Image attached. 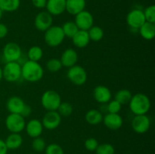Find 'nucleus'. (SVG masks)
Instances as JSON below:
<instances>
[{"mask_svg":"<svg viewBox=\"0 0 155 154\" xmlns=\"http://www.w3.org/2000/svg\"><path fill=\"white\" fill-rule=\"evenodd\" d=\"M74 23L77 26L79 30L88 31L93 26L94 18L90 12L83 10L75 15Z\"/></svg>","mask_w":155,"mask_h":154,"instance_id":"nucleus-11","label":"nucleus"},{"mask_svg":"<svg viewBox=\"0 0 155 154\" xmlns=\"http://www.w3.org/2000/svg\"><path fill=\"white\" fill-rule=\"evenodd\" d=\"M3 79V74H2V68L0 66V82L2 81V79Z\"/></svg>","mask_w":155,"mask_h":154,"instance_id":"nucleus-42","label":"nucleus"},{"mask_svg":"<svg viewBox=\"0 0 155 154\" xmlns=\"http://www.w3.org/2000/svg\"><path fill=\"white\" fill-rule=\"evenodd\" d=\"M42 56H43V51L38 45L30 47L27 52L28 60H32V61L39 62L42 58Z\"/></svg>","mask_w":155,"mask_h":154,"instance_id":"nucleus-27","label":"nucleus"},{"mask_svg":"<svg viewBox=\"0 0 155 154\" xmlns=\"http://www.w3.org/2000/svg\"><path fill=\"white\" fill-rule=\"evenodd\" d=\"M63 67L61 62L60 59L58 58H51L47 61L46 63V68L50 72H57L61 69Z\"/></svg>","mask_w":155,"mask_h":154,"instance_id":"nucleus-31","label":"nucleus"},{"mask_svg":"<svg viewBox=\"0 0 155 154\" xmlns=\"http://www.w3.org/2000/svg\"><path fill=\"white\" fill-rule=\"evenodd\" d=\"M53 24V16L47 11L39 12L35 17L34 25L39 31L45 32Z\"/></svg>","mask_w":155,"mask_h":154,"instance_id":"nucleus-10","label":"nucleus"},{"mask_svg":"<svg viewBox=\"0 0 155 154\" xmlns=\"http://www.w3.org/2000/svg\"><path fill=\"white\" fill-rule=\"evenodd\" d=\"M102 122L106 128L110 130H118L123 126L124 119L119 113H109L103 116Z\"/></svg>","mask_w":155,"mask_h":154,"instance_id":"nucleus-14","label":"nucleus"},{"mask_svg":"<svg viewBox=\"0 0 155 154\" xmlns=\"http://www.w3.org/2000/svg\"><path fill=\"white\" fill-rule=\"evenodd\" d=\"M21 0H0V8L3 12H13L18 10Z\"/></svg>","mask_w":155,"mask_h":154,"instance_id":"nucleus-25","label":"nucleus"},{"mask_svg":"<svg viewBox=\"0 0 155 154\" xmlns=\"http://www.w3.org/2000/svg\"><path fill=\"white\" fill-rule=\"evenodd\" d=\"M143 12L146 22L155 24V6L154 5L147 7Z\"/></svg>","mask_w":155,"mask_h":154,"instance_id":"nucleus-34","label":"nucleus"},{"mask_svg":"<svg viewBox=\"0 0 155 154\" xmlns=\"http://www.w3.org/2000/svg\"><path fill=\"white\" fill-rule=\"evenodd\" d=\"M61 102V95L54 90L45 91L41 97V104L47 111L57 110Z\"/></svg>","mask_w":155,"mask_h":154,"instance_id":"nucleus-4","label":"nucleus"},{"mask_svg":"<svg viewBox=\"0 0 155 154\" xmlns=\"http://www.w3.org/2000/svg\"><path fill=\"white\" fill-rule=\"evenodd\" d=\"M60 60L62 66L70 68L77 64L78 61V54L73 48H68L63 51Z\"/></svg>","mask_w":155,"mask_h":154,"instance_id":"nucleus-19","label":"nucleus"},{"mask_svg":"<svg viewBox=\"0 0 155 154\" xmlns=\"http://www.w3.org/2000/svg\"><path fill=\"white\" fill-rule=\"evenodd\" d=\"M129 105L130 110L135 116L146 115L151 109V100L145 94L137 93L133 95Z\"/></svg>","mask_w":155,"mask_h":154,"instance_id":"nucleus-2","label":"nucleus"},{"mask_svg":"<svg viewBox=\"0 0 155 154\" xmlns=\"http://www.w3.org/2000/svg\"><path fill=\"white\" fill-rule=\"evenodd\" d=\"M71 39H72L74 45L78 48H85L89 45L90 42L88 31H85V30H79Z\"/></svg>","mask_w":155,"mask_h":154,"instance_id":"nucleus-21","label":"nucleus"},{"mask_svg":"<svg viewBox=\"0 0 155 154\" xmlns=\"http://www.w3.org/2000/svg\"><path fill=\"white\" fill-rule=\"evenodd\" d=\"M8 149L14 150L21 146L23 143V137L20 133H11L5 140Z\"/></svg>","mask_w":155,"mask_h":154,"instance_id":"nucleus-22","label":"nucleus"},{"mask_svg":"<svg viewBox=\"0 0 155 154\" xmlns=\"http://www.w3.org/2000/svg\"><path fill=\"white\" fill-rule=\"evenodd\" d=\"M3 79L8 82H15L21 78V64L19 62H6L2 68Z\"/></svg>","mask_w":155,"mask_h":154,"instance_id":"nucleus-5","label":"nucleus"},{"mask_svg":"<svg viewBox=\"0 0 155 154\" xmlns=\"http://www.w3.org/2000/svg\"><path fill=\"white\" fill-rule=\"evenodd\" d=\"M88 34H89L90 41L93 42H99L104 37V30L101 27L98 26H92L89 30H88Z\"/></svg>","mask_w":155,"mask_h":154,"instance_id":"nucleus-28","label":"nucleus"},{"mask_svg":"<svg viewBox=\"0 0 155 154\" xmlns=\"http://www.w3.org/2000/svg\"><path fill=\"white\" fill-rule=\"evenodd\" d=\"M98 142L94 137H89V138L86 139V141L84 143L85 148L87 149L88 151H90V152H93L95 151V149H97L98 146Z\"/></svg>","mask_w":155,"mask_h":154,"instance_id":"nucleus-37","label":"nucleus"},{"mask_svg":"<svg viewBox=\"0 0 155 154\" xmlns=\"http://www.w3.org/2000/svg\"><path fill=\"white\" fill-rule=\"evenodd\" d=\"M45 8L52 16L60 15L66 11V0H47Z\"/></svg>","mask_w":155,"mask_h":154,"instance_id":"nucleus-17","label":"nucleus"},{"mask_svg":"<svg viewBox=\"0 0 155 154\" xmlns=\"http://www.w3.org/2000/svg\"><path fill=\"white\" fill-rule=\"evenodd\" d=\"M133 97V94L128 89H120L116 93L114 100L119 102L121 105L128 104Z\"/></svg>","mask_w":155,"mask_h":154,"instance_id":"nucleus-26","label":"nucleus"},{"mask_svg":"<svg viewBox=\"0 0 155 154\" xmlns=\"http://www.w3.org/2000/svg\"><path fill=\"white\" fill-rule=\"evenodd\" d=\"M42 124L44 128L47 130H54L58 128L61 122V116L57 110L47 111L42 119Z\"/></svg>","mask_w":155,"mask_h":154,"instance_id":"nucleus-13","label":"nucleus"},{"mask_svg":"<svg viewBox=\"0 0 155 154\" xmlns=\"http://www.w3.org/2000/svg\"><path fill=\"white\" fill-rule=\"evenodd\" d=\"M24 100L18 96L11 97L6 103V108L10 113L21 114L25 107Z\"/></svg>","mask_w":155,"mask_h":154,"instance_id":"nucleus-18","label":"nucleus"},{"mask_svg":"<svg viewBox=\"0 0 155 154\" xmlns=\"http://www.w3.org/2000/svg\"><path fill=\"white\" fill-rule=\"evenodd\" d=\"M32 149L35 151V152H40L45 150V147H46V143H45V140L42 137H38L33 138V141H32Z\"/></svg>","mask_w":155,"mask_h":154,"instance_id":"nucleus-32","label":"nucleus"},{"mask_svg":"<svg viewBox=\"0 0 155 154\" xmlns=\"http://www.w3.org/2000/svg\"><path fill=\"white\" fill-rule=\"evenodd\" d=\"M86 0H66V11L71 15H77L86 8Z\"/></svg>","mask_w":155,"mask_h":154,"instance_id":"nucleus-20","label":"nucleus"},{"mask_svg":"<svg viewBox=\"0 0 155 154\" xmlns=\"http://www.w3.org/2000/svg\"><path fill=\"white\" fill-rule=\"evenodd\" d=\"M107 104V111L109 113H119L122 109V105L116 100H110Z\"/></svg>","mask_w":155,"mask_h":154,"instance_id":"nucleus-35","label":"nucleus"},{"mask_svg":"<svg viewBox=\"0 0 155 154\" xmlns=\"http://www.w3.org/2000/svg\"><path fill=\"white\" fill-rule=\"evenodd\" d=\"M103 114L100 110L96 109H92L86 112L85 115V119L86 122L91 125H97L101 123L103 121Z\"/></svg>","mask_w":155,"mask_h":154,"instance_id":"nucleus-23","label":"nucleus"},{"mask_svg":"<svg viewBox=\"0 0 155 154\" xmlns=\"http://www.w3.org/2000/svg\"><path fill=\"white\" fill-rule=\"evenodd\" d=\"M57 111L61 117L62 116H64V117H68V116H70L73 113L74 107H73L72 104L64 101V102L61 103Z\"/></svg>","mask_w":155,"mask_h":154,"instance_id":"nucleus-30","label":"nucleus"},{"mask_svg":"<svg viewBox=\"0 0 155 154\" xmlns=\"http://www.w3.org/2000/svg\"><path fill=\"white\" fill-rule=\"evenodd\" d=\"M44 151L45 154H64L63 148L57 143H51L48 145Z\"/></svg>","mask_w":155,"mask_h":154,"instance_id":"nucleus-36","label":"nucleus"},{"mask_svg":"<svg viewBox=\"0 0 155 154\" xmlns=\"http://www.w3.org/2000/svg\"><path fill=\"white\" fill-rule=\"evenodd\" d=\"M44 33V40L49 47L55 48L59 46L64 40L65 36L60 26L52 25Z\"/></svg>","mask_w":155,"mask_h":154,"instance_id":"nucleus-3","label":"nucleus"},{"mask_svg":"<svg viewBox=\"0 0 155 154\" xmlns=\"http://www.w3.org/2000/svg\"><path fill=\"white\" fill-rule=\"evenodd\" d=\"M8 33V28L7 26L5 24L0 23V39L6 37Z\"/></svg>","mask_w":155,"mask_h":154,"instance_id":"nucleus-39","label":"nucleus"},{"mask_svg":"<svg viewBox=\"0 0 155 154\" xmlns=\"http://www.w3.org/2000/svg\"><path fill=\"white\" fill-rule=\"evenodd\" d=\"M31 113H32L31 107H30V105H27V104H26L25 107H24V110H23L22 113H21V115L23 116V117L25 118V117H28V116H30V115H31Z\"/></svg>","mask_w":155,"mask_h":154,"instance_id":"nucleus-40","label":"nucleus"},{"mask_svg":"<svg viewBox=\"0 0 155 154\" xmlns=\"http://www.w3.org/2000/svg\"><path fill=\"white\" fill-rule=\"evenodd\" d=\"M93 98L99 104H106L111 100L112 94L107 86L98 85L93 90Z\"/></svg>","mask_w":155,"mask_h":154,"instance_id":"nucleus-16","label":"nucleus"},{"mask_svg":"<svg viewBox=\"0 0 155 154\" xmlns=\"http://www.w3.org/2000/svg\"><path fill=\"white\" fill-rule=\"evenodd\" d=\"M127 22L131 28L139 30L146 22L143 11L138 8L130 11L127 16Z\"/></svg>","mask_w":155,"mask_h":154,"instance_id":"nucleus-12","label":"nucleus"},{"mask_svg":"<svg viewBox=\"0 0 155 154\" xmlns=\"http://www.w3.org/2000/svg\"><path fill=\"white\" fill-rule=\"evenodd\" d=\"M61 28L65 37L68 38H72L79 30L74 21H67L62 25Z\"/></svg>","mask_w":155,"mask_h":154,"instance_id":"nucleus-29","label":"nucleus"},{"mask_svg":"<svg viewBox=\"0 0 155 154\" xmlns=\"http://www.w3.org/2000/svg\"><path fill=\"white\" fill-rule=\"evenodd\" d=\"M33 6L37 8H44L46 6L47 0H31Z\"/></svg>","mask_w":155,"mask_h":154,"instance_id":"nucleus-38","label":"nucleus"},{"mask_svg":"<svg viewBox=\"0 0 155 154\" xmlns=\"http://www.w3.org/2000/svg\"><path fill=\"white\" fill-rule=\"evenodd\" d=\"M2 16H3V11H2V9L0 8V21H1L2 18Z\"/></svg>","mask_w":155,"mask_h":154,"instance_id":"nucleus-43","label":"nucleus"},{"mask_svg":"<svg viewBox=\"0 0 155 154\" xmlns=\"http://www.w3.org/2000/svg\"><path fill=\"white\" fill-rule=\"evenodd\" d=\"M44 69L39 62L27 60L21 65V78L29 82H36L42 79Z\"/></svg>","mask_w":155,"mask_h":154,"instance_id":"nucleus-1","label":"nucleus"},{"mask_svg":"<svg viewBox=\"0 0 155 154\" xmlns=\"http://www.w3.org/2000/svg\"><path fill=\"white\" fill-rule=\"evenodd\" d=\"M141 36L145 40H152L155 36V24L145 22L139 29Z\"/></svg>","mask_w":155,"mask_h":154,"instance_id":"nucleus-24","label":"nucleus"},{"mask_svg":"<svg viewBox=\"0 0 155 154\" xmlns=\"http://www.w3.org/2000/svg\"><path fill=\"white\" fill-rule=\"evenodd\" d=\"M67 76L71 83L77 86H81L84 85L88 79L86 69L83 66L77 64L69 68Z\"/></svg>","mask_w":155,"mask_h":154,"instance_id":"nucleus-6","label":"nucleus"},{"mask_svg":"<svg viewBox=\"0 0 155 154\" xmlns=\"http://www.w3.org/2000/svg\"><path fill=\"white\" fill-rule=\"evenodd\" d=\"M96 154H114L115 149L110 143H104L98 144V147L95 149Z\"/></svg>","mask_w":155,"mask_h":154,"instance_id":"nucleus-33","label":"nucleus"},{"mask_svg":"<svg viewBox=\"0 0 155 154\" xmlns=\"http://www.w3.org/2000/svg\"><path fill=\"white\" fill-rule=\"evenodd\" d=\"M29 154H34V153H29Z\"/></svg>","mask_w":155,"mask_h":154,"instance_id":"nucleus-44","label":"nucleus"},{"mask_svg":"<svg viewBox=\"0 0 155 154\" xmlns=\"http://www.w3.org/2000/svg\"><path fill=\"white\" fill-rule=\"evenodd\" d=\"M133 131L137 134H145L149 130L151 120L146 115H136L133 117L131 122Z\"/></svg>","mask_w":155,"mask_h":154,"instance_id":"nucleus-9","label":"nucleus"},{"mask_svg":"<svg viewBox=\"0 0 155 154\" xmlns=\"http://www.w3.org/2000/svg\"><path fill=\"white\" fill-rule=\"evenodd\" d=\"M24 129L26 130L27 135L33 139L35 137H40L43 132L44 128L40 120L37 119H33L26 123Z\"/></svg>","mask_w":155,"mask_h":154,"instance_id":"nucleus-15","label":"nucleus"},{"mask_svg":"<svg viewBox=\"0 0 155 154\" xmlns=\"http://www.w3.org/2000/svg\"><path fill=\"white\" fill-rule=\"evenodd\" d=\"M2 56L6 62H18L22 56V50L16 42H8L3 47Z\"/></svg>","mask_w":155,"mask_h":154,"instance_id":"nucleus-8","label":"nucleus"},{"mask_svg":"<svg viewBox=\"0 0 155 154\" xmlns=\"http://www.w3.org/2000/svg\"><path fill=\"white\" fill-rule=\"evenodd\" d=\"M5 126L11 133H21L25 128V118L21 114L10 113L5 119Z\"/></svg>","mask_w":155,"mask_h":154,"instance_id":"nucleus-7","label":"nucleus"},{"mask_svg":"<svg viewBox=\"0 0 155 154\" xmlns=\"http://www.w3.org/2000/svg\"><path fill=\"white\" fill-rule=\"evenodd\" d=\"M8 148L6 146L5 140L2 139H0V154H7L8 152Z\"/></svg>","mask_w":155,"mask_h":154,"instance_id":"nucleus-41","label":"nucleus"}]
</instances>
